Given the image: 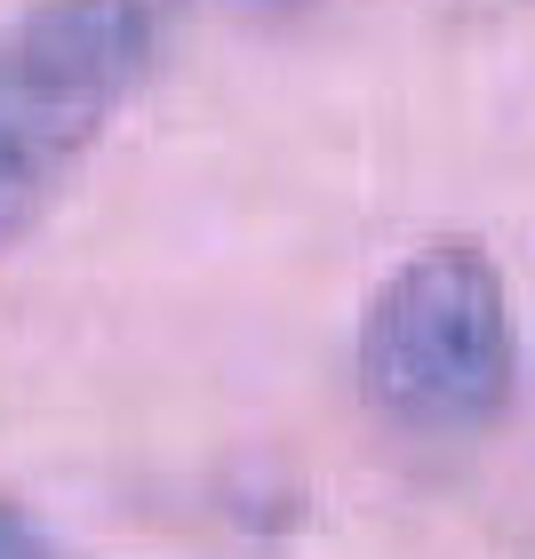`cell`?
<instances>
[{
    "label": "cell",
    "mask_w": 535,
    "mask_h": 559,
    "mask_svg": "<svg viewBox=\"0 0 535 559\" xmlns=\"http://www.w3.org/2000/svg\"><path fill=\"white\" fill-rule=\"evenodd\" d=\"M160 48L152 0H33L0 24V257L40 233Z\"/></svg>",
    "instance_id": "6da1fadb"
},
{
    "label": "cell",
    "mask_w": 535,
    "mask_h": 559,
    "mask_svg": "<svg viewBox=\"0 0 535 559\" xmlns=\"http://www.w3.org/2000/svg\"><path fill=\"white\" fill-rule=\"evenodd\" d=\"M360 392L424 440H464L520 400V320L503 264L472 240H431L384 272L360 320Z\"/></svg>",
    "instance_id": "7a4b0ae2"
},
{
    "label": "cell",
    "mask_w": 535,
    "mask_h": 559,
    "mask_svg": "<svg viewBox=\"0 0 535 559\" xmlns=\"http://www.w3.org/2000/svg\"><path fill=\"white\" fill-rule=\"evenodd\" d=\"M0 559H48V544H40V527L16 512L9 496H0Z\"/></svg>",
    "instance_id": "3957f363"
}]
</instances>
